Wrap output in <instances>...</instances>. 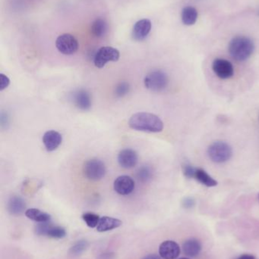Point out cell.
<instances>
[{
	"instance_id": "obj_15",
	"label": "cell",
	"mask_w": 259,
	"mask_h": 259,
	"mask_svg": "<svg viewBox=\"0 0 259 259\" xmlns=\"http://www.w3.org/2000/svg\"><path fill=\"white\" fill-rule=\"evenodd\" d=\"M63 137L60 133L56 131H48L44 134L43 143L46 150L48 152H53L58 148L62 143Z\"/></svg>"
},
{
	"instance_id": "obj_21",
	"label": "cell",
	"mask_w": 259,
	"mask_h": 259,
	"mask_svg": "<svg viewBox=\"0 0 259 259\" xmlns=\"http://www.w3.org/2000/svg\"><path fill=\"white\" fill-rule=\"evenodd\" d=\"M108 25L107 21L103 18H97L91 25V32L94 37H103L107 33Z\"/></svg>"
},
{
	"instance_id": "obj_22",
	"label": "cell",
	"mask_w": 259,
	"mask_h": 259,
	"mask_svg": "<svg viewBox=\"0 0 259 259\" xmlns=\"http://www.w3.org/2000/svg\"><path fill=\"white\" fill-rule=\"evenodd\" d=\"M194 179H196L201 184L205 185L208 187H212L217 185V181L214 178H212L203 169L196 168Z\"/></svg>"
},
{
	"instance_id": "obj_33",
	"label": "cell",
	"mask_w": 259,
	"mask_h": 259,
	"mask_svg": "<svg viewBox=\"0 0 259 259\" xmlns=\"http://www.w3.org/2000/svg\"><path fill=\"white\" fill-rule=\"evenodd\" d=\"M188 259V258H181V259Z\"/></svg>"
},
{
	"instance_id": "obj_3",
	"label": "cell",
	"mask_w": 259,
	"mask_h": 259,
	"mask_svg": "<svg viewBox=\"0 0 259 259\" xmlns=\"http://www.w3.org/2000/svg\"><path fill=\"white\" fill-rule=\"evenodd\" d=\"M208 154L212 162L224 163L230 159L233 155V150L228 143L223 141H217L209 146Z\"/></svg>"
},
{
	"instance_id": "obj_12",
	"label": "cell",
	"mask_w": 259,
	"mask_h": 259,
	"mask_svg": "<svg viewBox=\"0 0 259 259\" xmlns=\"http://www.w3.org/2000/svg\"><path fill=\"white\" fill-rule=\"evenodd\" d=\"M117 159L121 167L130 169L136 166L139 157L135 150L131 149H125L119 153Z\"/></svg>"
},
{
	"instance_id": "obj_23",
	"label": "cell",
	"mask_w": 259,
	"mask_h": 259,
	"mask_svg": "<svg viewBox=\"0 0 259 259\" xmlns=\"http://www.w3.org/2000/svg\"><path fill=\"white\" fill-rule=\"evenodd\" d=\"M137 178L142 183H147L151 181L153 177V170L151 167L147 166H142L137 170Z\"/></svg>"
},
{
	"instance_id": "obj_16",
	"label": "cell",
	"mask_w": 259,
	"mask_h": 259,
	"mask_svg": "<svg viewBox=\"0 0 259 259\" xmlns=\"http://www.w3.org/2000/svg\"><path fill=\"white\" fill-rule=\"evenodd\" d=\"M122 224L123 222L117 218L103 216L100 217L98 225L97 226V230L98 232L109 231V230H112V229L119 228Z\"/></svg>"
},
{
	"instance_id": "obj_19",
	"label": "cell",
	"mask_w": 259,
	"mask_h": 259,
	"mask_svg": "<svg viewBox=\"0 0 259 259\" xmlns=\"http://www.w3.org/2000/svg\"><path fill=\"white\" fill-rule=\"evenodd\" d=\"M25 216L29 219L37 223L49 222L51 220L50 214L37 209H28L25 211Z\"/></svg>"
},
{
	"instance_id": "obj_6",
	"label": "cell",
	"mask_w": 259,
	"mask_h": 259,
	"mask_svg": "<svg viewBox=\"0 0 259 259\" xmlns=\"http://www.w3.org/2000/svg\"><path fill=\"white\" fill-rule=\"evenodd\" d=\"M120 53L116 48L112 46H103L97 50L94 59V63L97 68H102L109 61H117Z\"/></svg>"
},
{
	"instance_id": "obj_13",
	"label": "cell",
	"mask_w": 259,
	"mask_h": 259,
	"mask_svg": "<svg viewBox=\"0 0 259 259\" xmlns=\"http://www.w3.org/2000/svg\"><path fill=\"white\" fill-rule=\"evenodd\" d=\"M151 28H152L151 21L147 18L137 21L132 30V37L137 41H142L148 36L151 32Z\"/></svg>"
},
{
	"instance_id": "obj_24",
	"label": "cell",
	"mask_w": 259,
	"mask_h": 259,
	"mask_svg": "<svg viewBox=\"0 0 259 259\" xmlns=\"http://www.w3.org/2000/svg\"><path fill=\"white\" fill-rule=\"evenodd\" d=\"M82 219L84 220L87 226L95 228L98 225L100 218L98 214L92 213H86L83 214Z\"/></svg>"
},
{
	"instance_id": "obj_31",
	"label": "cell",
	"mask_w": 259,
	"mask_h": 259,
	"mask_svg": "<svg viewBox=\"0 0 259 259\" xmlns=\"http://www.w3.org/2000/svg\"><path fill=\"white\" fill-rule=\"evenodd\" d=\"M143 259H162V258L156 254H150L146 256Z\"/></svg>"
},
{
	"instance_id": "obj_1",
	"label": "cell",
	"mask_w": 259,
	"mask_h": 259,
	"mask_svg": "<svg viewBox=\"0 0 259 259\" xmlns=\"http://www.w3.org/2000/svg\"><path fill=\"white\" fill-rule=\"evenodd\" d=\"M129 125L135 131L159 133L163 131V123L159 117L147 112H139L130 118Z\"/></svg>"
},
{
	"instance_id": "obj_28",
	"label": "cell",
	"mask_w": 259,
	"mask_h": 259,
	"mask_svg": "<svg viewBox=\"0 0 259 259\" xmlns=\"http://www.w3.org/2000/svg\"><path fill=\"white\" fill-rule=\"evenodd\" d=\"M10 84V80L6 75L1 74L0 75V91H2L7 88Z\"/></svg>"
},
{
	"instance_id": "obj_4",
	"label": "cell",
	"mask_w": 259,
	"mask_h": 259,
	"mask_svg": "<svg viewBox=\"0 0 259 259\" xmlns=\"http://www.w3.org/2000/svg\"><path fill=\"white\" fill-rule=\"evenodd\" d=\"M144 84L150 91L161 92L168 86V76L161 70H155L146 75L144 79Z\"/></svg>"
},
{
	"instance_id": "obj_17",
	"label": "cell",
	"mask_w": 259,
	"mask_h": 259,
	"mask_svg": "<svg viewBox=\"0 0 259 259\" xmlns=\"http://www.w3.org/2000/svg\"><path fill=\"white\" fill-rule=\"evenodd\" d=\"M8 210L13 215H21L25 213L26 204L22 198L18 196L11 197L8 202Z\"/></svg>"
},
{
	"instance_id": "obj_8",
	"label": "cell",
	"mask_w": 259,
	"mask_h": 259,
	"mask_svg": "<svg viewBox=\"0 0 259 259\" xmlns=\"http://www.w3.org/2000/svg\"><path fill=\"white\" fill-rule=\"evenodd\" d=\"M36 234L46 236L53 239H63L66 236L65 228L60 226H54L49 222L40 223L35 227Z\"/></svg>"
},
{
	"instance_id": "obj_26",
	"label": "cell",
	"mask_w": 259,
	"mask_h": 259,
	"mask_svg": "<svg viewBox=\"0 0 259 259\" xmlns=\"http://www.w3.org/2000/svg\"><path fill=\"white\" fill-rule=\"evenodd\" d=\"M130 91V85L127 82H121L116 86L115 94L117 97L121 98L126 96Z\"/></svg>"
},
{
	"instance_id": "obj_30",
	"label": "cell",
	"mask_w": 259,
	"mask_h": 259,
	"mask_svg": "<svg viewBox=\"0 0 259 259\" xmlns=\"http://www.w3.org/2000/svg\"><path fill=\"white\" fill-rule=\"evenodd\" d=\"M236 259H256V257L252 255L244 254Z\"/></svg>"
},
{
	"instance_id": "obj_10",
	"label": "cell",
	"mask_w": 259,
	"mask_h": 259,
	"mask_svg": "<svg viewBox=\"0 0 259 259\" xmlns=\"http://www.w3.org/2000/svg\"><path fill=\"white\" fill-rule=\"evenodd\" d=\"M135 187V181L130 176H119L114 181V190L119 195H130V193L134 191Z\"/></svg>"
},
{
	"instance_id": "obj_25",
	"label": "cell",
	"mask_w": 259,
	"mask_h": 259,
	"mask_svg": "<svg viewBox=\"0 0 259 259\" xmlns=\"http://www.w3.org/2000/svg\"><path fill=\"white\" fill-rule=\"evenodd\" d=\"M88 247V241L84 240H79V241H78L77 243L72 245V248L70 249V253L73 256H79V255L83 253Z\"/></svg>"
},
{
	"instance_id": "obj_34",
	"label": "cell",
	"mask_w": 259,
	"mask_h": 259,
	"mask_svg": "<svg viewBox=\"0 0 259 259\" xmlns=\"http://www.w3.org/2000/svg\"></svg>"
},
{
	"instance_id": "obj_29",
	"label": "cell",
	"mask_w": 259,
	"mask_h": 259,
	"mask_svg": "<svg viewBox=\"0 0 259 259\" xmlns=\"http://www.w3.org/2000/svg\"><path fill=\"white\" fill-rule=\"evenodd\" d=\"M182 204H183L184 207L189 209V208L193 207V205H194V201L193 198H186L184 199Z\"/></svg>"
},
{
	"instance_id": "obj_27",
	"label": "cell",
	"mask_w": 259,
	"mask_h": 259,
	"mask_svg": "<svg viewBox=\"0 0 259 259\" xmlns=\"http://www.w3.org/2000/svg\"><path fill=\"white\" fill-rule=\"evenodd\" d=\"M195 170H196V168H194L193 166L189 165V164H185L182 166V171H183L184 176L188 179L194 178Z\"/></svg>"
},
{
	"instance_id": "obj_7",
	"label": "cell",
	"mask_w": 259,
	"mask_h": 259,
	"mask_svg": "<svg viewBox=\"0 0 259 259\" xmlns=\"http://www.w3.org/2000/svg\"><path fill=\"white\" fill-rule=\"evenodd\" d=\"M56 46L62 54L70 56L77 52L79 45L77 39L73 35L63 33L56 39Z\"/></svg>"
},
{
	"instance_id": "obj_11",
	"label": "cell",
	"mask_w": 259,
	"mask_h": 259,
	"mask_svg": "<svg viewBox=\"0 0 259 259\" xmlns=\"http://www.w3.org/2000/svg\"><path fill=\"white\" fill-rule=\"evenodd\" d=\"M159 254L163 259H177L180 254V247L173 240H166L160 245Z\"/></svg>"
},
{
	"instance_id": "obj_20",
	"label": "cell",
	"mask_w": 259,
	"mask_h": 259,
	"mask_svg": "<svg viewBox=\"0 0 259 259\" xmlns=\"http://www.w3.org/2000/svg\"><path fill=\"white\" fill-rule=\"evenodd\" d=\"M181 18L184 25L191 26L194 25L198 19V12L194 7L187 6L182 9Z\"/></svg>"
},
{
	"instance_id": "obj_32",
	"label": "cell",
	"mask_w": 259,
	"mask_h": 259,
	"mask_svg": "<svg viewBox=\"0 0 259 259\" xmlns=\"http://www.w3.org/2000/svg\"><path fill=\"white\" fill-rule=\"evenodd\" d=\"M100 259H113V255L111 253L103 254L100 256Z\"/></svg>"
},
{
	"instance_id": "obj_18",
	"label": "cell",
	"mask_w": 259,
	"mask_h": 259,
	"mask_svg": "<svg viewBox=\"0 0 259 259\" xmlns=\"http://www.w3.org/2000/svg\"><path fill=\"white\" fill-rule=\"evenodd\" d=\"M183 252L189 257H195L201 250V244L199 240L192 238L186 240L182 245Z\"/></svg>"
},
{
	"instance_id": "obj_14",
	"label": "cell",
	"mask_w": 259,
	"mask_h": 259,
	"mask_svg": "<svg viewBox=\"0 0 259 259\" xmlns=\"http://www.w3.org/2000/svg\"><path fill=\"white\" fill-rule=\"evenodd\" d=\"M72 99L74 104L76 105V107L79 109L88 111L91 108L92 104L91 95L85 90H78L76 92H74Z\"/></svg>"
},
{
	"instance_id": "obj_5",
	"label": "cell",
	"mask_w": 259,
	"mask_h": 259,
	"mask_svg": "<svg viewBox=\"0 0 259 259\" xmlns=\"http://www.w3.org/2000/svg\"><path fill=\"white\" fill-rule=\"evenodd\" d=\"M84 176L90 181H97L104 178L107 170L105 164L100 159H90L83 168Z\"/></svg>"
},
{
	"instance_id": "obj_9",
	"label": "cell",
	"mask_w": 259,
	"mask_h": 259,
	"mask_svg": "<svg viewBox=\"0 0 259 259\" xmlns=\"http://www.w3.org/2000/svg\"><path fill=\"white\" fill-rule=\"evenodd\" d=\"M212 69L219 78L229 79L234 75V68L231 62L224 59H216L212 64Z\"/></svg>"
},
{
	"instance_id": "obj_2",
	"label": "cell",
	"mask_w": 259,
	"mask_h": 259,
	"mask_svg": "<svg viewBox=\"0 0 259 259\" xmlns=\"http://www.w3.org/2000/svg\"><path fill=\"white\" fill-rule=\"evenodd\" d=\"M228 49L233 60L244 61L249 59L254 52V43L249 37L238 36L232 39Z\"/></svg>"
}]
</instances>
